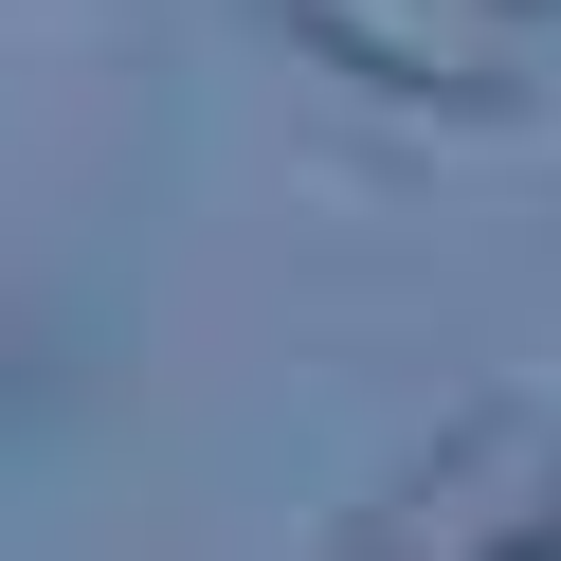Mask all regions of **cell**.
I'll use <instances>...</instances> for the list:
<instances>
[{
    "instance_id": "3957f363",
    "label": "cell",
    "mask_w": 561,
    "mask_h": 561,
    "mask_svg": "<svg viewBox=\"0 0 561 561\" xmlns=\"http://www.w3.org/2000/svg\"><path fill=\"white\" fill-rule=\"evenodd\" d=\"M489 19H543V0H489Z\"/></svg>"
},
{
    "instance_id": "7a4b0ae2",
    "label": "cell",
    "mask_w": 561,
    "mask_h": 561,
    "mask_svg": "<svg viewBox=\"0 0 561 561\" xmlns=\"http://www.w3.org/2000/svg\"><path fill=\"white\" fill-rule=\"evenodd\" d=\"M308 55H344V73H380V91H416V110H489V37L453 19V0H272Z\"/></svg>"
},
{
    "instance_id": "6da1fadb",
    "label": "cell",
    "mask_w": 561,
    "mask_h": 561,
    "mask_svg": "<svg viewBox=\"0 0 561 561\" xmlns=\"http://www.w3.org/2000/svg\"><path fill=\"white\" fill-rule=\"evenodd\" d=\"M344 561H561V416L489 399L453 435H416L380 471V507H344Z\"/></svg>"
}]
</instances>
